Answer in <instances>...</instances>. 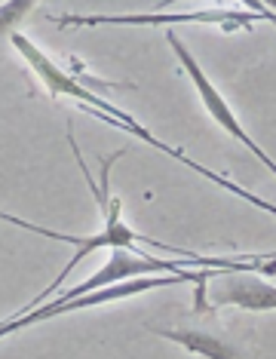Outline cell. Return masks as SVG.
Segmentation results:
<instances>
[{
    "label": "cell",
    "instance_id": "3",
    "mask_svg": "<svg viewBox=\"0 0 276 359\" xmlns=\"http://www.w3.org/2000/svg\"><path fill=\"white\" fill-rule=\"evenodd\" d=\"M215 273V267L209 271H184V273H163V276H142V280H129V283H120V285H108L102 292H92V295H83V298H74V301H46L43 307L31 310L25 316H13L0 325V334H13L19 329H28V325H37V323H46L53 316H64V313H77V310H92V307H102V304H113V301H126V298H135L142 292H153V289H166V285H181V283H206L209 276Z\"/></svg>",
    "mask_w": 276,
    "mask_h": 359
},
{
    "label": "cell",
    "instance_id": "1",
    "mask_svg": "<svg viewBox=\"0 0 276 359\" xmlns=\"http://www.w3.org/2000/svg\"><path fill=\"white\" fill-rule=\"evenodd\" d=\"M4 222L6 224H13V227H22V231H31V233H40V236H50V240H62V243H71L77 252L71 255V261L59 271V276L46 285L40 295L31 301V304H25L19 310V313H13V316H25L31 313V310H37L40 304H46V298H55L59 295V289H62V283L71 276V271H77L80 267V261H86L92 252H99V249H142V243L144 246H153V249H160V252H172L166 246V243H157V240H151V236H142L138 231H132L126 222H123V209H120V197H113L111 203V209L108 212H102V222L104 227L99 233H92V236H71V233H62V231H50V227H43V224H31L25 222V218H15L6 212L4 215Z\"/></svg>",
    "mask_w": 276,
    "mask_h": 359
},
{
    "label": "cell",
    "instance_id": "6",
    "mask_svg": "<svg viewBox=\"0 0 276 359\" xmlns=\"http://www.w3.org/2000/svg\"><path fill=\"white\" fill-rule=\"evenodd\" d=\"M59 22L64 25H169V22H202V25H224L227 31L233 28H249L258 22V15H246L233 6H202L197 13H172V15H62Z\"/></svg>",
    "mask_w": 276,
    "mask_h": 359
},
{
    "label": "cell",
    "instance_id": "5",
    "mask_svg": "<svg viewBox=\"0 0 276 359\" xmlns=\"http://www.w3.org/2000/svg\"><path fill=\"white\" fill-rule=\"evenodd\" d=\"M197 292L200 301L209 298L212 307H240L249 313L276 310V285L251 273V267H215V273L206 283H200Z\"/></svg>",
    "mask_w": 276,
    "mask_h": 359
},
{
    "label": "cell",
    "instance_id": "8",
    "mask_svg": "<svg viewBox=\"0 0 276 359\" xmlns=\"http://www.w3.org/2000/svg\"><path fill=\"white\" fill-rule=\"evenodd\" d=\"M166 154H169V157H175V160H181V163H184V166H188V169H193V172H197V175H202V178H209V182H215V184H221V187H224V191L237 194V197H240L242 203H251V206H255V209H264V212H267V215H273V218H276V206H273V203H267V200H261V197H255V194H251V191H246V187L233 184V182H230V178H224V175H218V172H212V169H209V166H202V163H197V160H193V157H188V154H184V151H178V148H169Z\"/></svg>",
    "mask_w": 276,
    "mask_h": 359
},
{
    "label": "cell",
    "instance_id": "7",
    "mask_svg": "<svg viewBox=\"0 0 276 359\" xmlns=\"http://www.w3.org/2000/svg\"><path fill=\"white\" fill-rule=\"evenodd\" d=\"M148 332L160 334V338L172 341V344L184 347L188 353L202 356V359H246V353L233 341H227L215 332H206V329H160V325H148Z\"/></svg>",
    "mask_w": 276,
    "mask_h": 359
},
{
    "label": "cell",
    "instance_id": "4",
    "mask_svg": "<svg viewBox=\"0 0 276 359\" xmlns=\"http://www.w3.org/2000/svg\"><path fill=\"white\" fill-rule=\"evenodd\" d=\"M166 40H169V46H172V53H175V59L181 62V68H184V74H188L191 80H193V89H197V95H200V102H202V108H206V114L215 120L218 126L224 129L230 138H237V142H242V148H246L249 154H255L258 160L264 163L267 169L276 175V160L267 154L261 144L255 142L249 133H246V126H242V120H237V114H233V108L227 104V99L221 93H218V86L212 83V80L206 77V71L200 68V62L193 59V53L188 50V43H184L181 37L175 34V31H169L166 34Z\"/></svg>",
    "mask_w": 276,
    "mask_h": 359
},
{
    "label": "cell",
    "instance_id": "2",
    "mask_svg": "<svg viewBox=\"0 0 276 359\" xmlns=\"http://www.w3.org/2000/svg\"><path fill=\"white\" fill-rule=\"evenodd\" d=\"M6 40H10L13 50L28 62V68L37 74V80L46 86V93H50L53 99H71V102H77L83 111L99 114V117L108 120L111 126H120V129H126V133H132V135H138V138H148V135H151L148 129L138 126L126 111H120L117 104H111L108 99H102L99 93H92L89 86H83L74 74H71V71L59 68V65H55L50 55L40 50L34 40L22 34V31H13V34H6Z\"/></svg>",
    "mask_w": 276,
    "mask_h": 359
}]
</instances>
